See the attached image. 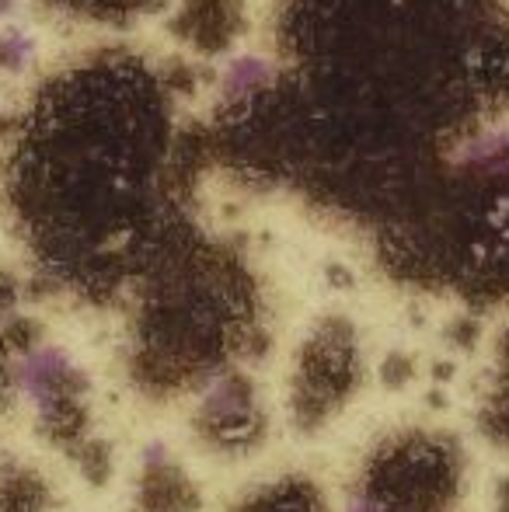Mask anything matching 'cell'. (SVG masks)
Wrapping results in <instances>:
<instances>
[{
    "label": "cell",
    "mask_w": 509,
    "mask_h": 512,
    "mask_svg": "<svg viewBox=\"0 0 509 512\" xmlns=\"http://www.w3.org/2000/svg\"><path fill=\"white\" fill-rule=\"evenodd\" d=\"M272 77H276V67H272L269 56L248 53L245 49V53H234L224 60V67L217 74V88L224 102H245L255 91L269 88Z\"/></svg>",
    "instance_id": "1"
},
{
    "label": "cell",
    "mask_w": 509,
    "mask_h": 512,
    "mask_svg": "<svg viewBox=\"0 0 509 512\" xmlns=\"http://www.w3.org/2000/svg\"><path fill=\"white\" fill-rule=\"evenodd\" d=\"M464 164L471 168L492 171V175H506L509 178V129H485L475 133L461 150H457Z\"/></svg>",
    "instance_id": "2"
},
{
    "label": "cell",
    "mask_w": 509,
    "mask_h": 512,
    "mask_svg": "<svg viewBox=\"0 0 509 512\" xmlns=\"http://www.w3.org/2000/svg\"><path fill=\"white\" fill-rule=\"evenodd\" d=\"M35 49H39V42L25 25H18V21L0 25V67L4 70H25L35 60Z\"/></svg>",
    "instance_id": "3"
},
{
    "label": "cell",
    "mask_w": 509,
    "mask_h": 512,
    "mask_svg": "<svg viewBox=\"0 0 509 512\" xmlns=\"http://www.w3.org/2000/svg\"><path fill=\"white\" fill-rule=\"evenodd\" d=\"M349 512H377V509H370V506H353Z\"/></svg>",
    "instance_id": "4"
}]
</instances>
